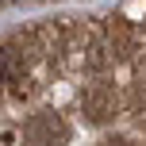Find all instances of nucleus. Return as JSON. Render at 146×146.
Segmentation results:
<instances>
[{"label":"nucleus","mask_w":146,"mask_h":146,"mask_svg":"<svg viewBox=\"0 0 146 146\" xmlns=\"http://www.w3.org/2000/svg\"><path fill=\"white\" fill-rule=\"evenodd\" d=\"M23 139L31 146H62L66 142V123H62L54 111H35V115L23 123Z\"/></svg>","instance_id":"obj_1"},{"label":"nucleus","mask_w":146,"mask_h":146,"mask_svg":"<svg viewBox=\"0 0 146 146\" xmlns=\"http://www.w3.org/2000/svg\"><path fill=\"white\" fill-rule=\"evenodd\" d=\"M111 111H115V96H111V88L96 85V88H88V92H85V115L92 119V123H104Z\"/></svg>","instance_id":"obj_2"}]
</instances>
